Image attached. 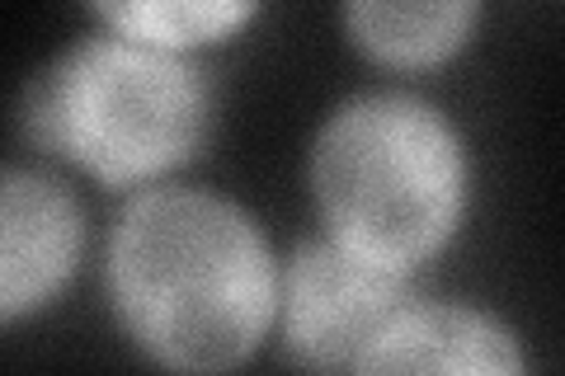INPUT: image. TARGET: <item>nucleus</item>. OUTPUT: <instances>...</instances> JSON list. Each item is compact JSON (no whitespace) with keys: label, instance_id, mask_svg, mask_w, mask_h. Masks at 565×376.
Masks as SVG:
<instances>
[{"label":"nucleus","instance_id":"nucleus-3","mask_svg":"<svg viewBox=\"0 0 565 376\" xmlns=\"http://www.w3.org/2000/svg\"><path fill=\"white\" fill-rule=\"evenodd\" d=\"M203 80L147 43H85L39 85V132L99 179H141L193 151Z\"/></svg>","mask_w":565,"mask_h":376},{"label":"nucleus","instance_id":"nucleus-1","mask_svg":"<svg viewBox=\"0 0 565 376\" xmlns=\"http://www.w3.org/2000/svg\"><path fill=\"white\" fill-rule=\"evenodd\" d=\"M269 255L255 226L212 193L174 189L128 207L114 236V297L166 367H236L269 320Z\"/></svg>","mask_w":565,"mask_h":376},{"label":"nucleus","instance_id":"nucleus-4","mask_svg":"<svg viewBox=\"0 0 565 376\" xmlns=\"http://www.w3.org/2000/svg\"><path fill=\"white\" fill-rule=\"evenodd\" d=\"M396 315V268L353 255L340 240L307 245L292 259L288 339L302 367L321 376L359 367V357Z\"/></svg>","mask_w":565,"mask_h":376},{"label":"nucleus","instance_id":"nucleus-8","mask_svg":"<svg viewBox=\"0 0 565 376\" xmlns=\"http://www.w3.org/2000/svg\"><path fill=\"white\" fill-rule=\"evenodd\" d=\"M245 6H109L104 20L114 29H122L132 43H147V47H189V43H207V39H222L245 20Z\"/></svg>","mask_w":565,"mask_h":376},{"label":"nucleus","instance_id":"nucleus-6","mask_svg":"<svg viewBox=\"0 0 565 376\" xmlns=\"http://www.w3.org/2000/svg\"><path fill=\"white\" fill-rule=\"evenodd\" d=\"M81 222L71 198L39 174L6 179V255H0V307L29 311L71 273Z\"/></svg>","mask_w":565,"mask_h":376},{"label":"nucleus","instance_id":"nucleus-5","mask_svg":"<svg viewBox=\"0 0 565 376\" xmlns=\"http://www.w3.org/2000/svg\"><path fill=\"white\" fill-rule=\"evenodd\" d=\"M353 376H523V357L481 311L419 307L373 339Z\"/></svg>","mask_w":565,"mask_h":376},{"label":"nucleus","instance_id":"nucleus-2","mask_svg":"<svg viewBox=\"0 0 565 376\" xmlns=\"http://www.w3.org/2000/svg\"><path fill=\"white\" fill-rule=\"evenodd\" d=\"M462 184L452 128L401 95L349 104L316 141V193L334 240L382 268H405L444 245Z\"/></svg>","mask_w":565,"mask_h":376},{"label":"nucleus","instance_id":"nucleus-7","mask_svg":"<svg viewBox=\"0 0 565 376\" xmlns=\"http://www.w3.org/2000/svg\"><path fill=\"white\" fill-rule=\"evenodd\" d=\"M349 24L386 62H438L471 29V6H353Z\"/></svg>","mask_w":565,"mask_h":376}]
</instances>
